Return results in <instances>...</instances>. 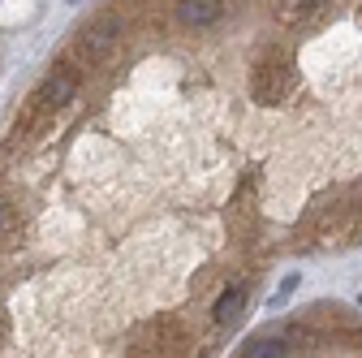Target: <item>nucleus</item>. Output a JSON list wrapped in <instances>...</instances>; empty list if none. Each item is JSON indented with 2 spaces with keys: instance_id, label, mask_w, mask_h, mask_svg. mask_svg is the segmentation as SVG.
<instances>
[{
  "instance_id": "nucleus-1",
  "label": "nucleus",
  "mask_w": 362,
  "mask_h": 358,
  "mask_svg": "<svg viewBox=\"0 0 362 358\" xmlns=\"http://www.w3.org/2000/svg\"><path fill=\"white\" fill-rule=\"evenodd\" d=\"M289 86H293V69L289 65H259V74H255V100L276 104V100L289 96Z\"/></svg>"
},
{
  "instance_id": "nucleus-2",
  "label": "nucleus",
  "mask_w": 362,
  "mask_h": 358,
  "mask_svg": "<svg viewBox=\"0 0 362 358\" xmlns=\"http://www.w3.org/2000/svg\"><path fill=\"white\" fill-rule=\"evenodd\" d=\"M74 86H78V78L69 74V69H61V74H52L48 82L35 91V112H43V108H61V104H69V96H74Z\"/></svg>"
},
{
  "instance_id": "nucleus-3",
  "label": "nucleus",
  "mask_w": 362,
  "mask_h": 358,
  "mask_svg": "<svg viewBox=\"0 0 362 358\" xmlns=\"http://www.w3.org/2000/svg\"><path fill=\"white\" fill-rule=\"evenodd\" d=\"M78 48H82L90 61L108 57V52L117 48V22H112V18H104V22H95V26H86V30H82V39H78Z\"/></svg>"
},
{
  "instance_id": "nucleus-4",
  "label": "nucleus",
  "mask_w": 362,
  "mask_h": 358,
  "mask_svg": "<svg viewBox=\"0 0 362 358\" xmlns=\"http://www.w3.org/2000/svg\"><path fill=\"white\" fill-rule=\"evenodd\" d=\"M177 18L186 26H216L224 18V5H220V0H181Z\"/></svg>"
},
{
  "instance_id": "nucleus-5",
  "label": "nucleus",
  "mask_w": 362,
  "mask_h": 358,
  "mask_svg": "<svg viewBox=\"0 0 362 358\" xmlns=\"http://www.w3.org/2000/svg\"><path fill=\"white\" fill-rule=\"evenodd\" d=\"M324 9V0H276V18L281 22H306Z\"/></svg>"
},
{
  "instance_id": "nucleus-6",
  "label": "nucleus",
  "mask_w": 362,
  "mask_h": 358,
  "mask_svg": "<svg viewBox=\"0 0 362 358\" xmlns=\"http://www.w3.org/2000/svg\"><path fill=\"white\" fill-rule=\"evenodd\" d=\"M242 302H246V289H242V285H233L229 294H220V302H216V320H220V324H233V320L242 316Z\"/></svg>"
},
{
  "instance_id": "nucleus-7",
  "label": "nucleus",
  "mask_w": 362,
  "mask_h": 358,
  "mask_svg": "<svg viewBox=\"0 0 362 358\" xmlns=\"http://www.w3.org/2000/svg\"><path fill=\"white\" fill-rule=\"evenodd\" d=\"M246 358H289V345L276 341V337H259L246 345Z\"/></svg>"
},
{
  "instance_id": "nucleus-8",
  "label": "nucleus",
  "mask_w": 362,
  "mask_h": 358,
  "mask_svg": "<svg viewBox=\"0 0 362 358\" xmlns=\"http://www.w3.org/2000/svg\"><path fill=\"white\" fill-rule=\"evenodd\" d=\"M293 289H298V277H289V281H285V285H281V294H276V298H289V294H293Z\"/></svg>"
},
{
  "instance_id": "nucleus-9",
  "label": "nucleus",
  "mask_w": 362,
  "mask_h": 358,
  "mask_svg": "<svg viewBox=\"0 0 362 358\" xmlns=\"http://www.w3.org/2000/svg\"><path fill=\"white\" fill-rule=\"evenodd\" d=\"M358 306H362V294H358Z\"/></svg>"
},
{
  "instance_id": "nucleus-10",
  "label": "nucleus",
  "mask_w": 362,
  "mask_h": 358,
  "mask_svg": "<svg viewBox=\"0 0 362 358\" xmlns=\"http://www.w3.org/2000/svg\"><path fill=\"white\" fill-rule=\"evenodd\" d=\"M0 225H5V216H0Z\"/></svg>"
},
{
  "instance_id": "nucleus-11",
  "label": "nucleus",
  "mask_w": 362,
  "mask_h": 358,
  "mask_svg": "<svg viewBox=\"0 0 362 358\" xmlns=\"http://www.w3.org/2000/svg\"><path fill=\"white\" fill-rule=\"evenodd\" d=\"M74 5H82V0H74Z\"/></svg>"
}]
</instances>
